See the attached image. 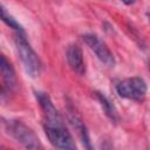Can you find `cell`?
<instances>
[{
	"label": "cell",
	"mask_w": 150,
	"mask_h": 150,
	"mask_svg": "<svg viewBox=\"0 0 150 150\" xmlns=\"http://www.w3.org/2000/svg\"><path fill=\"white\" fill-rule=\"evenodd\" d=\"M14 42H15L16 53L21 60V63H22L26 73L33 79L38 77L41 73L42 64H41V61H40L38 54L34 52L29 41L27 40L25 30L15 32Z\"/></svg>",
	"instance_id": "cell-1"
},
{
	"label": "cell",
	"mask_w": 150,
	"mask_h": 150,
	"mask_svg": "<svg viewBox=\"0 0 150 150\" xmlns=\"http://www.w3.org/2000/svg\"><path fill=\"white\" fill-rule=\"evenodd\" d=\"M7 132L21 145L27 149H42V144L36 134L23 122L18 120H8L4 122Z\"/></svg>",
	"instance_id": "cell-2"
},
{
	"label": "cell",
	"mask_w": 150,
	"mask_h": 150,
	"mask_svg": "<svg viewBox=\"0 0 150 150\" xmlns=\"http://www.w3.org/2000/svg\"><path fill=\"white\" fill-rule=\"evenodd\" d=\"M148 87L145 81L139 76H134L125 79L116 84L117 94L127 100L141 101L146 94Z\"/></svg>",
	"instance_id": "cell-3"
},
{
	"label": "cell",
	"mask_w": 150,
	"mask_h": 150,
	"mask_svg": "<svg viewBox=\"0 0 150 150\" xmlns=\"http://www.w3.org/2000/svg\"><path fill=\"white\" fill-rule=\"evenodd\" d=\"M45 132L49 141V143L57 148L63 150H73L76 149L75 141L66 125H47L45 124Z\"/></svg>",
	"instance_id": "cell-4"
},
{
	"label": "cell",
	"mask_w": 150,
	"mask_h": 150,
	"mask_svg": "<svg viewBox=\"0 0 150 150\" xmlns=\"http://www.w3.org/2000/svg\"><path fill=\"white\" fill-rule=\"evenodd\" d=\"M83 41L87 43V46L90 48V50L96 55V57L107 67H114L115 66V57L109 47L105 45L104 41H102L97 35L95 34H84Z\"/></svg>",
	"instance_id": "cell-5"
},
{
	"label": "cell",
	"mask_w": 150,
	"mask_h": 150,
	"mask_svg": "<svg viewBox=\"0 0 150 150\" xmlns=\"http://www.w3.org/2000/svg\"><path fill=\"white\" fill-rule=\"evenodd\" d=\"M36 98L41 107V110L43 111L45 124H47V125H64L62 116L60 115L59 110L55 108L50 97L46 93H36Z\"/></svg>",
	"instance_id": "cell-6"
},
{
	"label": "cell",
	"mask_w": 150,
	"mask_h": 150,
	"mask_svg": "<svg viewBox=\"0 0 150 150\" xmlns=\"http://www.w3.org/2000/svg\"><path fill=\"white\" fill-rule=\"evenodd\" d=\"M66 57H67V62H68L70 69L74 73H76L80 76L86 74V63H84L83 53H82V49L80 46H77L75 43L69 45L67 48Z\"/></svg>",
	"instance_id": "cell-7"
},
{
	"label": "cell",
	"mask_w": 150,
	"mask_h": 150,
	"mask_svg": "<svg viewBox=\"0 0 150 150\" xmlns=\"http://www.w3.org/2000/svg\"><path fill=\"white\" fill-rule=\"evenodd\" d=\"M0 69H1V75H2V97L6 94H12L15 86H16V77H15V71L11 64V62L6 59L5 55H1V62H0Z\"/></svg>",
	"instance_id": "cell-8"
},
{
	"label": "cell",
	"mask_w": 150,
	"mask_h": 150,
	"mask_svg": "<svg viewBox=\"0 0 150 150\" xmlns=\"http://www.w3.org/2000/svg\"><path fill=\"white\" fill-rule=\"evenodd\" d=\"M68 121L71 124V127L75 129V131L77 132V136L80 137L82 144L87 149H91L89 134H88V130H87V128L84 125V122L81 120V117L76 112H74L73 110H69L68 111Z\"/></svg>",
	"instance_id": "cell-9"
},
{
	"label": "cell",
	"mask_w": 150,
	"mask_h": 150,
	"mask_svg": "<svg viewBox=\"0 0 150 150\" xmlns=\"http://www.w3.org/2000/svg\"><path fill=\"white\" fill-rule=\"evenodd\" d=\"M96 98H97V101L100 102V104H101V107H102L104 114L107 115V117H109L112 122L116 123V122L118 121V114H117V110H116V108L114 107V104L109 101V98L105 97V96H104L103 94H101V93H96Z\"/></svg>",
	"instance_id": "cell-10"
},
{
	"label": "cell",
	"mask_w": 150,
	"mask_h": 150,
	"mask_svg": "<svg viewBox=\"0 0 150 150\" xmlns=\"http://www.w3.org/2000/svg\"><path fill=\"white\" fill-rule=\"evenodd\" d=\"M1 19H2V21H4L9 28H12L14 32H23L22 26L6 11V8H5L4 6L1 7Z\"/></svg>",
	"instance_id": "cell-11"
},
{
	"label": "cell",
	"mask_w": 150,
	"mask_h": 150,
	"mask_svg": "<svg viewBox=\"0 0 150 150\" xmlns=\"http://www.w3.org/2000/svg\"><path fill=\"white\" fill-rule=\"evenodd\" d=\"M122 2L125 5H132L135 2V0H122Z\"/></svg>",
	"instance_id": "cell-12"
},
{
	"label": "cell",
	"mask_w": 150,
	"mask_h": 150,
	"mask_svg": "<svg viewBox=\"0 0 150 150\" xmlns=\"http://www.w3.org/2000/svg\"><path fill=\"white\" fill-rule=\"evenodd\" d=\"M146 15H148V20H149V23H150V13H148Z\"/></svg>",
	"instance_id": "cell-13"
}]
</instances>
